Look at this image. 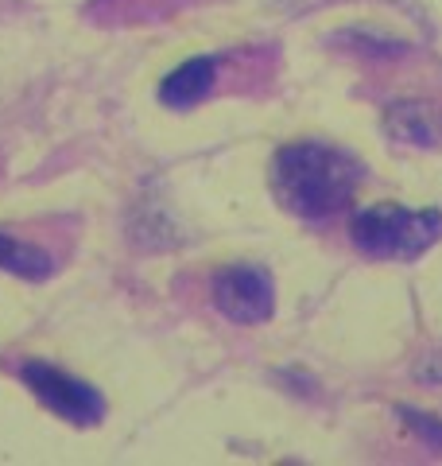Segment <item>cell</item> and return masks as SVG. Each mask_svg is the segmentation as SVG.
<instances>
[{"label":"cell","instance_id":"2","mask_svg":"<svg viewBox=\"0 0 442 466\" xmlns=\"http://www.w3.org/2000/svg\"><path fill=\"white\" fill-rule=\"evenodd\" d=\"M349 238L365 257L377 260H419L442 238V214L407 210L396 202H377L353 214Z\"/></svg>","mask_w":442,"mask_h":466},{"label":"cell","instance_id":"7","mask_svg":"<svg viewBox=\"0 0 442 466\" xmlns=\"http://www.w3.org/2000/svg\"><path fill=\"white\" fill-rule=\"evenodd\" d=\"M0 268L16 272L24 280H43L51 272V257L39 249V245H27L12 233H0Z\"/></svg>","mask_w":442,"mask_h":466},{"label":"cell","instance_id":"8","mask_svg":"<svg viewBox=\"0 0 442 466\" xmlns=\"http://www.w3.org/2000/svg\"><path fill=\"white\" fill-rule=\"evenodd\" d=\"M400 416H404V424L419 435V440H427L431 447H442V424L435 416H423V412H416V408H400Z\"/></svg>","mask_w":442,"mask_h":466},{"label":"cell","instance_id":"4","mask_svg":"<svg viewBox=\"0 0 442 466\" xmlns=\"http://www.w3.org/2000/svg\"><path fill=\"white\" fill-rule=\"evenodd\" d=\"M214 308L229 323H264L276 311V284L260 265H229L214 276Z\"/></svg>","mask_w":442,"mask_h":466},{"label":"cell","instance_id":"9","mask_svg":"<svg viewBox=\"0 0 442 466\" xmlns=\"http://www.w3.org/2000/svg\"><path fill=\"white\" fill-rule=\"evenodd\" d=\"M416 377L427 385H442V346L427 350V354L416 361Z\"/></svg>","mask_w":442,"mask_h":466},{"label":"cell","instance_id":"1","mask_svg":"<svg viewBox=\"0 0 442 466\" xmlns=\"http://www.w3.org/2000/svg\"><path fill=\"white\" fill-rule=\"evenodd\" d=\"M361 183V164L322 140H295L276 152L272 187L279 202L299 218H330L346 207Z\"/></svg>","mask_w":442,"mask_h":466},{"label":"cell","instance_id":"5","mask_svg":"<svg viewBox=\"0 0 442 466\" xmlns=\"http://www.w3.org/2000/svg\"><path fill=\"white\" fill-rule=\"evenodd\" d=\"M214 75H217V66H214V58H186L183 66H175L171 75L164 78V86H159V101L171 109H190V106H198V101L214 90Z\"/></svg>","mask_w":442,"mask_h":466},{"label":"cell","instance_id":"3","mask_svg":"<svg viewBox=\"0 0 442 466\" xmlns=\"http://www.w3.org/2000/svg\"><path fill=\"white\" fill-rule=\"evenodd\" d=\"M20 377L39 404H47L55 416L70 420V424H97V420L105 416L101 392L94 385L78 381V377L63 373L58 366H51V361H24Z\"/></svg>","mask_w":442,"mask_h":466},{"label":"cell","instance_id":"6","mask_svg":"<svg viewBox=\"0 0 442 466\" xmlns=\"http://www.w3.org/2000/svg\"><path fill=\"white\" fill-rule=\"evenodd\" d=\"M385 128L392 140H404V144H416V148H431L438 140V125L427 106L419 101H400V106H388L385 113Z\"/></svg>","mask_w":442,"mask_h":466}]
</instances>
